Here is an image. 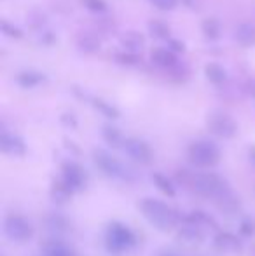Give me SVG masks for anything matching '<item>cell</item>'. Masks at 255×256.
Returning <instances> with one entry per match:
<instances>
[{
    "mask_svg": "<svg viewBox=\"0 0 255 256\" xmlns=\"http://www.w3.org/2000/svg\"><path fill=\"white\" fill-rule=\"evenodd\" d=\"M201 30H203V35L208 40H217L218 35H220V24H218V21L213 20V18H208V20H204L203 24H201Z\"/></svg>",
    "mask_w": 255,
    "mask_h": 256,
    "instance_id": "d6986e66",
    "label": "cell"
},
{
    "mask_svg": "<svg viewBox=\"0 0 255 256\" xmlns=\"http://www.w3.org/2000/svg\"><path fill=\"white\" fill-rule=\"evenodd\" d=\"M82 4L93 12H105L107 10V4L103 0H82Z\"/></svg>",
    "mask_w": 255,
    "mask_h": 256,
    "instance_id": "4316f807",
    "label": "cell"
},
{
    "mask_svg": "<svg viewBox=\"0 0 255 256\" xmlns=\"http://www.w3.org/2000/svg\"><path fill=\"white\" fill-rule=\"evenodd\" d=\"M178 182H182L185 186L192 188L196 194L206 197V199H211L215 204L224 202L225 199H229L234 194L231 192L227 182L222 180L218 174H213V172H189L187 169H182V172L177 174Z\"/></svg>",
    "mask_w": 255,
    "mask_h": 256,
    "instance_id": "6da1fadb",
    "label": "cell"
},
{
    "mask_svg": "<svg viewBox=\"0 0 255 256\" xmlns=\"http://www.w3.org/2000/svg\"><path fill=\"white\" fill-rule=\"evenodd\" d=\"M204 75H206V78L211 82V84L215 86H220L225 82V78H227V74H225V70L220 66V64L217 63H208L206 66H204Z\"/></svg>",
    "mask_w": 255,
    "mask_h": 256,
    "instance_id": "e0dca14e",
    "label": "cell"
},
{
    "mask_svg": "<svg viewBox=\"0 0 255 256\" xmlns=\"http://www.w3.org/2000/svg\"><path fill=\"white\" fill-rule=\"evenodd\" d=\"M178 237L185 242H203L204 240V226L196 225V223H187L180 226Z\"/></svg>",
    "mask_w": 255,
    "mask_h": 256,
    "instance_id": "8fae6325",
    "label": "cell"
},
{
    "mask_svg": "<svg viewBox=\"0 0 255 256\" xmlns=\"http://www.w3.org/2000/svg\"><path fill=\"white\" fill-rule=\"evenodd\" d=\"M93 160H95V164L98 166L107 176H110V178L123 180V182H133L131 171H129L123 162L117 160L116 157H112V155L109 152H105V150L96 148L95 152H93Z\"/></svg>",
    "mask_w": 255,
    "mask_h": 256,
    "instance_id": "3957f363",
    "label": "cell"
},
{
    "mask_svg": "<svg viewBox=\"0 0 255 256\" xmlns=\"http://www.w3.org/2000/svg\"><path fill=\"white\" fill-rule=\"evenodd\" d=\"M149 30L156 38H161V40H170V28H168V24L163 23V21H157V20L150 21Z\"/></svg>",
    "mask_w": 255,
    "mask_h": 256,
    "instance_id": "7402d4cb",
    "label": "cell"
},
{
    "mask_svg": "<svg viewBox=\"0 0 255 256\" xmlns=\"http://www.w3.org/2000/svg\"><path fill=\"white\" fill-rule=\"evenodd\" d=\"M4 232L14 242H27L34 236V226L20 214H9L4 222Z\"/></svg>",
    "mask_w": 255,
    "mask_h": 256,
    "instance_id": "8992f818",
    "label": "cell"
},
{
    "mask_svg": "<svg viewBox=\"0 0 255 256\" xmlns=\"http://www.w3.org/2000/svg\"><path fill=\"white\" fill-rule=\"evenodd\" d=\"M123 44L126 46L129 52L136 54V51H140L143 48V37L140 34H136V32H128L123 37Z\"/></svg>",
    "mask_w": 255,
    "mask_h": 256,
    "instance_id": "ffe728a7",
    "label": "cell"
},
{
    "mask_svg": "<svg viewBox=\"0 0 255 256\" xmlns=\"http://www.w3.org/2000/svg\"><path fill=\"white\" fill-rule=\"evenodd\" d=\"M239 230H241L245 236H252V234H253V225H250V223L245 222V223H241V228H239Z\"/></svg>",
    "mask_w": 255,
    "mask_h": 256,
    "instance_id": "4dcf8cb0",
    "label": "cell"
},
{
    "mask_svg": "<svg viewBox=\"0 0 255 256\" xmlns=\"http://www.w3.org/2000/svg\"><path fill=\"white\" fill-rule=\"evenodd\" d=\"M189 158L192 164L199 166V168H213L220 160V150L211 142L199 140L189 146Z\"/></svg>",
    "mask_w": 255,
    "mask_h": 256,
    "instance_id": "277c9868",
    "label": "cell"
},
{
    "mask_svg": "<svg viewBox=\"0 0 255 256\" xmlns=\"http://www.w3.org/2000/svg\"><path fill=\"white\" fill-rule=\"evenodd\" d=\"M248 91H250V94L255 98V82H250V84H248Z\"/></svg>",
    "mask_w": 255,
    "mask_h": 256,
    "instance_id": "1f68e13d",
    "label": "cell"
},
{
    "mask_svg": "<svg viewBox=\"0 0 255 256\" xmlns=\"http://www.w3.org/2000/svg\"><path fill=\"white\" fill-rule=\"evenodd\" d=\"M157 9H163V10H171L175 6H177L178 0H150Z\"/></svg>",
    "mask_w": 255,
    "mask_h": 256,
    "instance_id": "f1b7e54d",
    "label": "cell"
},
{
    "mask_svg": "<svg viewBox=\"0 0 255 256\" xmlns=\"http://www.w3.org/2000/svg\"><path fill=\"white\" fill-rule=\"evenodd\" d=\"M152 182H154V185H156L163 194H166L168 197H175V186L171 185V182L166 178V176H163L161 172H154Z\"/></svg>",
    "mask_w": 255,
    "mask_h": 256,
    "instance_id": "44dd1931",
    "label": "cell"
},
{
    "mask_svg": "<svg viewBox=\"0 0 255 256\" xmlns=\"http://www.w3.org/2000/svg\"><path fill=\"white\" fill-rule=\"evenodd\" d=\"M234 38L243 48H252L255 46V26L252 23H241L236 26Z\"/></svg>",
    "mask_w": 255,
    "mask_h": 256,
    "instance_id": "4fadbf2b",
    "label": "cell"
},
{
    "mask_svg": "<svg viewBox=\"0 0 255 256\" xmlns=\"http://www.w3.org/2000/svg\"><path fill=\"white\" fill-rule=\"evenodd\" d=\"M0 30H2L6 35H9V37H13V38H21V37H23V32H21L18 26H14V24H11L9 21H6V20L0 21Z\"/></svg>",
    "mask_w": 255,
    "mask_h": 256,
    "instance_id": "d4e9b609",
    "label": "cell"
},
{
    "mask_svg": "<svg viewBox=\"0 0 255 256\" xmlns=\"http://www.w3.org/2000/svg\"><path fill=\"white\" fill-rule=\"evenodd\" d=\"M116 60L119 61L121 64H136L138 63V56L135 52H117Z\"/></svg>",
    "mask_w": 255,
    "mask_h": 256,
    "instance_id": "83f0119b",
    "label": "cell"
},
{
    "mask_svg": "<svg viewBox=\"0 0 255 256\" xmlns=\"http://www.w3.org/2000/svg\"><path fill=\"white\" fill-rule=\"evenodd\" d=\"M206 126L211 134L224 140L232 138L236 134V131H238L234 118L229 114H225V112H213V114H210L206 118Z\"/></svg>",
    "mask_w": 255,
    "mask_h": 256,
    "instance_id": "52a82bcc",
    "label": "cell"
},
{
    "mask_svg": "<svg viewBox=\"0 0 255 256\" xmlns=\"http://www.w3.org/2000/svg\"><path fill=\"white\" fill-rule=\"evenodd\" d=\"M48 225L51 230H55V232H63V230H67V222L62 218V216H51V218L48 220Z\"/></svg>",
    "mask_w": 255,
    "mask_h": 256,
    "instance_id": "484cf974",
    "label": "cell"
},
{
    "mask_svg": "<svg viewBox=\"0 0 255 256\" xmlns=\"http://www.w3.org/2000/svg\"><path fill=\"white\" fill-rule=\"evenodd\" d=\"M140 211H142V214L159 230H171L180 222V216H178L173 209L168 208V206L164 202H161V200L149 199V197L140 202Z\"/></svg>",
    "mask_w": 255,
    "mask_h": 256,
    "instance_id": "7a4b0ae2",
    "label": "cell"
},
{
    "mask_svg": "<svg viewBox=\"0 0 255 256\" xmlns=\"http://www.w3.org/2000/svg\"><path fill=\"white\" fill-rule=\"evenodd\" d=\"M102 134H103V140H105L112 148H123L124 143H126L123 132L117 128H114V126H103Z\"/></svg>",
    "mask_w": 255,
    "mask_h": 256,
    "instance_id": "9a60e30c",
    "label": "cell"
},
{
    "mask_svg": "<svg viewBox=\"0 0 255 256\" xmlns=\"http://www.w3.org/2000/svg\"><path fill=\"white\" fill-rule=\"evenodd\" d=\"M0 148L11 157H23L27 154V146H25L23 140L20 136L7 132L6 129H2V136H0Z\"/></svg>",
    "mask_w": 255,
    "mask_h": 256,
    "instance_id": "30bf717a",
    "label": "cell"
},
{
    "mask_svg": "<svg viewBox=\"0 0 255 256\" xmlns=\"http://www.w3.org/2000/svg\"><path fill=\"white\" fill-rule=\"evenodd\" d=\"M135 234L128 228L126 225L119 222H114L109 225L107 230V248L112 253H123L128 248H131L135 244Z\"/></svg>",
    "mask_w": 255,
    "mask_h": 256,
    "instance_id": "5b68a950",
    "label": "cell"
},
{
    "mask_svg": "<svg viewBox=\"0 0 255 256\" xmlns=\"http://www.w3.org/2000/svg\"><path fill=\"white\" fill-rule=\"evenodd\" d=\"M62 171H63L62 180L72 190H81L86 185V174L79 164H75V162H65Z\"/></svg>",
    "mask_w": 255,
    "mask_h": 256,
    "instance_id": "9c48e42d",
    "label": "cell"
},
{
    "mask_svg": "<svg viewBox=\"0 0 255 256\" xmlns=\"http://www.w3.org/2000/svg\"><path fill=\"white\" fill-rule=\"evenodd\" d=\"M152 61L159 66H164V68H170V66H175L177 64V56L171 49L168 48H157L152 51Z\"/></svg>",
    "mask_w": 255,
    "mask_h": 256,
    "instance_id": "5bb4252c",
    "label": "cell"
},
{
    "mask_svg": "<svg viewBox=\"0 0 255 256\" xmlns=\"http://www.w3.org/2000/svg\"><path fill=\"white\" fill-rule=\"evenodd\" d=\"M63 120H68V115H63ZM68 124H70V126H75V118L72 117V118H70V122H68Z\"/></svg>",
    "mask_w": 255,
    "mask_h": 256,
    "instance_id": "d6a6232c",
    "label": "cell"
},
{
    "mask_svg": "<svg viewBox=\"0 0 255 256\" xmlns=\"http://www.w3.org/2000/svg\"><path fill=\"white\" fill-rule=\"evenodd\" d=\"M16 82L21 86V88H34V86L44 82V75L37 74V72H34V70L21 72V74H18Z\"/></svg>",
    "mask_w": 255,
    "mask_h": 256,
    "instance_id": "ac0fdd59",
    "label": "cell"
},
{
    "mask_svg": "<svg viewBox=\"0 0 255 256\" xmlns=\"http://www.w3.org/2000/svg\"><path fill=\"white\" fill-rule=\"evenodd\" d=\"M77 44H79V49H82V51H86V52H95L96 49H100V40L91 34L81 35Z\"/></svg>",
    "mask_w": 255,
    "mask_h": 256,
    "instance_id": "603a6c76",
    "label": "cell"
},
{
    "mask_svg": "<svg viewBox=\"0 0 255 256\" xmlns=\"http://www.w3.org/2000/svg\"><path fill=\"white\" fill-rule=\"evenodd\" d=\"M215 246H217V250L227 251V253H238V251H241V248H243L241 240H239L236 236L227 234V232H222L215 237Z\"/></svg>",
    "mask_w": 255,
    "mask_h": 256,
    "instance_id": "7c38bea8",
    "label": "cell"
},
{
    "mask_svg": "<svg viewBox=\"0 0 255 256\" xmlns=\"http://www.w3.org/2000/svg\"><path fill=\"white\" fill-rule=\"evenodd\" d=\"M168 49H171V51L177 54V52H182V51H184L185 48H184V44H182V42L175 40V38H170V40H168Z\"/></svg>",
    "mask_w": 255,
    "mask_h": 256,
    "instance_id": "f546056e",
    "label": "cell"
},
{
    "mask_svg": "<svg viewBox=\"0 0 255 256\" xmlns=\"http://www.w3.org/2000/svg\"><path fill=\"white\" fill-rule=\"evenodd\" d=\"M124 152H126L133 160H136L138 164L149 166L154 160V152L149 146V143H145L143 140L138 138H128L124 143Z\"/></svg>",
    "mask_w": 255,
    "mask_h": 256,
    "instance_id": "ba28073f",
    "label": "cell"
},
{
    "mask_svg": "<svg viewBox=\"0 0 255 256\" xmlns=\"http://www.w3.org/2000/svg\"><path fill=\"white\" fill-rule=\"evenodd\" d=\"M250 157H252V160L255 162V146H252V148H250Z\"/></svg>",
    "mask_w": 255,
    "mask_h": 256,
    "instance_id": "836d02e7",
    "label": "cell"
},
{
    "mask_svg": "<svg viewBox=\"0 0 255 256\" xmlns=\"http://www.w3.org/2000/svg\"><path fill=\"white\" fill-rule=\"evenodd\" d=\"M93 104H95L96 110L102 112L105 117H109V118L119 117V110H117L116 106H112V104H109L107 102H103V100H93Z\"/></svg>",
    "mask_w": 255,
    "mask_h": 256,
    "instance_id": "cb8c5ba5",
    "label": "cell"
},
{
    "mask_svg": "<svg viewBox=\"0 0 255 256\" xmlns=\"http://www.w3.org/2000/svg\"><path fill=\"white\" fill-rule=\"evenodd\" d=\"M72 192H74V190H72L70 186H68L67 183L63 182V180H60V182L53 183V186H51V199L55 200V202H58V204H65L72 197Z\"/></svg>",
    "mask_w": 255,
    "mask_h": 256,
    "instance_id": "2e32d148",
    "label": "cell"
}]
</instances>
